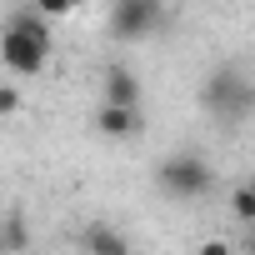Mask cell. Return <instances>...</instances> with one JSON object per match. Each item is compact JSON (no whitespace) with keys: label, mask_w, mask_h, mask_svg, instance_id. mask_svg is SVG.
<instances>
[{"label":"cell","mask_w":255,"mask_h":255,"mask_svg":"<svg viewBox=\"0 0 255 255\" xmlns=\"http://www.w3.org/2000/svg\"><path fill=\"white\" fill-rule=\"evenodd\" d=\"M0 245H5V255H20L25 245H30V220L15 210V215H5V225H0Z\"/></svg>","instance_id":"8"},{"label":"cell","mask_w":255,"mask_h":255,"mask_svg":"<svg viewBox=\"0 0 255 255\" xmlns=\"http://www.w3.org/2000/svg\"><path fill=\"white\" fill-rule=\"evenodd\" d=\"M15 110H20V90H15V85H0V120L15 115Z\"/></svg>","instance_id":"10"},{"label":"cell","mask_w":255,"mask_h":255,"mask_svg":"<svg viewBox=\"0 0 255 255\" xmlns=\"http://www.w3.org/2000/svg\"><path fill=\"white\" fill-rule=\"evenodd\" d=\"M140 80H135V70H125V65H115L110 75H105V105H115V110H140Z\"/></svg>","instance_id":"5"},{"label":"cell","mask_w":255,"mask_h":255,"mask_svg":"<svg viewBox=\"0 0 255 255\" xmlns=\"http://www.w3.org/2000/svg\"><path fill=\"white\" fill-rule=\"evenodd\" d=\"M155 180H160V190H165L170 200H200V195H210V185H215L210 165H205L200 155H190V150H180V155L160 160Z\"/></svg>","instance_id":"2"},{"label":"cell","mask_w":255,"mask_h":255,"mask_svg":"<svg viewBox=\"0 0 255 255\" xmlns=\"http://www.w3.org/2000/svg\"><path fill=\"white\" fill-rule=\"evenodd\" d=\"M140 110H115V105H100L95 110V130L105 135V140H130V135H140Z\"/></svg>","instance_id":"6"},{"label":"cell","mask_w":255,"mask_h":255,"mask_svg":"<svg viewBox=\"0 0 255 255\" xmlns=\"http://www.w3.org/2000/svg\"><path fill=\"white\" fill-rule=\"evenodd\" d=\"M250 100H255V90H250V80H240V70H220V75H210V85H205V105H210L220 120H245Z\"/></svg>","instance_id":"3"},{"label":"cell","mask_w":255,"mask_h":255,"mask_svg":"<svg viewBox=\"0 0 255 255\" xmlns=\"http://www.w3.org/2000/svg\"><path fill=\"white\" fill-rule=\"evenodd\" d=\"M200 255H230V245H225V240H205V245H200Z\"/></svg>","instance_id":"11"},{"label":"cell","mask_w":255,"mask_h":255,"mask_svg":"<svg viewBox=\"0 0 255 255\" xmlns=\"http://www.w3.org/2000/svg\"><path fill=\"white\" fill-rule=\"evenodd\" d=\"M80 240H85V255H130V245L115 225H85Z\"/></svg>","instance_id":"7"},{"label":"cell","mask_w":255,"mask_h":255,"mask_svg":"<svg viewBox=\"0 0 255 255\" xmlns=\"http://www.w3.org/2000/svg\"><path fill=\"white\" fill-rule=\"evenodd\" d=\"M230 210H235L240 220H255V190H250V185H235V195H230Z\"/></svg>","instance_id":"9"},{"label":"cell","mask_w":255,"mask_h":255,"mask_svg":"<svg viewBox=\"0 0 255 255\" xmlns=\"http://www.w3.org/2000/svg\"><path fill=\"white\" fill-rule=\"evenodd\" d=\"M0 60H5L10 75H40L50 60V25L25 5L5 20V35H0Z\"/></svg>","instance_id":"1"},{"label":"cell","mask_w":255,"mask_h":255,"mask_svg":"<svg viewBox=\"0 0 255 255\" xmlns=\"http://www.w3.org/2000/svg\"><path fill=\"white\" fill-rule=\"evenodd\" d=\"M155 25H160L155 0H115L110 5V35L115 40H145Z\"/></svg>","instance_id":"4"},{"label":"cell","mask_w":255,"mask_h":255,"mask_svg":"<svg viewBox=\"0 0 255 255\" xmlns=\"http://www.w3.org/2000/svg\"><path fill=\"white\" fill-rule=\"evenodd\" d=\"M0 255H5V245H0Z\"/></svg>","instance_id":"12"}]
</instances>
